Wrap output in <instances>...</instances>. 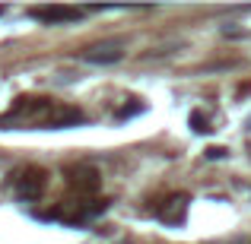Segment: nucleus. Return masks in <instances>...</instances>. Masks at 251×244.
<instances>
[{"label": "nucleus", "instance_id": "f03ea898", "mask_svg": "<svg viewBox=\"0 0 251 244\" xmlns=\"http://www.w3.org/2000/svg\"><path fill=\"white\" fill-rule=\"evenodd\" d=\"M156 216H159L166 225H172V228H178L184 219H188V197L184 194H175V197H169L166 203H162L159 209H156Z\"/></svg>", "mask_w": 251, "mask_h": 244}, {"label": "nucleus", "instance_id": "7ed1b4c3", "mask_svg": "<svg viewBox=\"0 0 251 244\" xmlns=\"http://www.w3.org/2000/svg\"><path fill=\"white\" fill-rule=\"evenodd\" d=\"M29 16L54 25V22H74V19H80L83 10H76V6H32Z\"/></svg>", "mask_w": 251, "mask_h": 244}, {"label": "nucleus", "instance_id": "0eeeda50", "mask_svg": "<svg viewBox=\"0 0 251 244\" xmlns=\"http://www.w3.org/2000/svg\"><path fill=\"white\" fill-rule=\"evenodd\" d=\"M188 124H191V130H194V133H210V124H207V117H203L201 111H191Z\"/></svg>", "mask_w": 251, "mask_h": 244}, {"label": "nucleus", "instance_id": "6e6552de", "mask_svg": "<svg viewBox=\"0 0 251 244\" xmlns=\"http://www.w3.org/2000/svg\"><path fill=\"white\" fill-rule=\"evenodd\" d=\"M140 111H143V105H130V108H127V105H124V108H121V111H118V121H127V117H134V114H140Z\"/></svg>", "mask_w": 251, "mask_h": 244}, {"label": "nucleus", "instance_id": "9d476101", "mask_svg": "<svg viewBox=\"0 0 251 244\" xmlns=\"http://www.w3.org/2000/svg\"><path fill=\"white\" fill-rule=\"evenodd\" d=\"M0 16H3V6H0Z\"/></svg>", "mask_w": 251, "mask_h": 244}, {"label": "nucleus", "instance_id": "39448f33", "mask_svg": "<svg viewBox=\"0 0 251 244\" xmlns=\"http://www.w3.org/2000/svg\"><path fill=\"white\" fill-rule=\"evenodd\" d=\"M67 181H70V187L83 190V194H92V190L99 187V175H96V168H89V165L70 168V171H67Z\"/></svg>", "mask_w": 251, "mask_h": 244}, {"label": "nucleus", "instance_id": "423d86ee", "mask_svg": "<svg viewBox=\"0 0 251 244\" xmlns=\"http://www.w3.org/2000/svg\"><path fill=\"white\" fill-rule=\"evenodd\" d=\"M83 124V111L80 108H54L48 114V127L51 130H61V127H76Z\"/></svg>", "mask_w": 251, "mask_h": 244}, {"label": "nucleus", "instance_id": "f257e3e1", "mask_svg": "<svg viewBox=\"0 0 251 244\" xmlns=\"http://www.w3.org/2000/svg\"><path fill=\"white\" fill-rule=\"evenodd\" d=\"M80 57L86 64H115L124 57V44L121 42H99V44H89V48L80 51Z\"/></svg>", "mask_w": 251, "mask_h": 244}, {"label": "nucleus", "instance_id": "20e7f679", "mask_svg": "<svg viewBox=\"0 0 251 244\" xmlns=\"http://www.w3.org/2000/svg\"><path fill=\"white\" fill-rule=\"evenodd\" d=\"M19 197L23 200H38L45 190V171L42 168H29L25 175H19V184H16Z\"/></svg>", "mask_w": 251, "mask_h": 244}, {"label": "nucleus", "instance_id": "1a4fd4ad", "mask_svg": "<svg viewBox=\"0 0 251 244\" xmlns=\"http://www.w3.org/2000/svg\"><path fill=\"white\" fill-rule=\"evenodd\" d=\"M229 155V149H223V146H210L207 149V159H226Z\"/></svg>", "mask_w": 251, "mask_h": 244}]
</instances>
